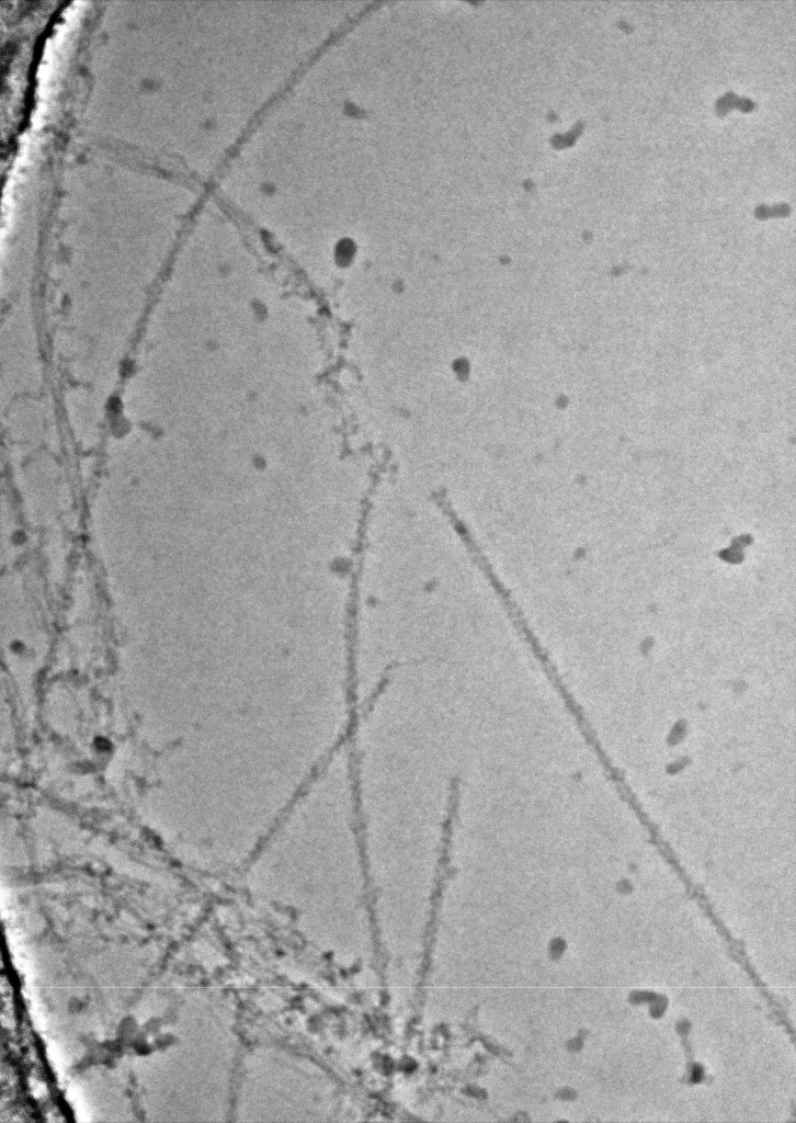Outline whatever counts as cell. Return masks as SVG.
Masks as SVG:
<instances>
[{
    "instance_id": "cell-1",
    "label": "cell",
    "mask_w": 796,
    "mask_h": 1123,
    "mask_svg": "<svg viewBox=\"0 0 796 1123\" xmlns=\"http://www.w3.org/2000/svg\"><path fill=\"white\" fill-rule=\"evenodd\" d=\"M252 1069L255 1121H348V1094L340 1084L311 1059L266 1046L255 1051ZM254 1059V1058H253Z\"/></svg>"
}]
</instances>
